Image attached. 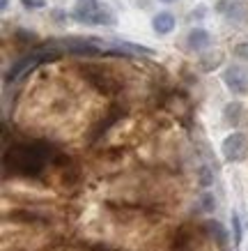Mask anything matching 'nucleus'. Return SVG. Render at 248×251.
<instances>
[{
	"instance_id": "nucleus-15",
	"label": "nucleus",
	"mask_w": 248,
	"mask_h": 251,
	"mask_svg": "<svg viewBox=\"0 0 248 251\" xmlns=\"http://www.w3.org/2000/svg\"><path fill=\"white\" fill-rule=\"evenodd\" d=\"M19 2H21L23 9H28V12H37V9L46 7V2H48V0H19Z\"/></svg>"
},
{
	"instance_id": "nucleus-11",
	"label": "nucleus",
	"mask_w": 248,
	"mask_h": 251,
	"mask_svg": "<svg viewBox=\"0 0 248 251\" xmlns=\"http://www.w3.org/2000/svg\"><path fill=\"white\" fill-rule=\"evenodd\" d=\"M115 23H117L115 21V14L108 7H101L94 14V19H92V25H115Z\"/></svg>"
},
{
	"instance_id": "nucleus-16",
	"label": "nucleus",
	"mask_w": 248,
	"mask_h": 251,
	"mask_svg": "<svg viewBox=\"0 0 248 251\" xmlns=\"http://www.w3.org/2000/svg\"><path fill=\"white\" fill-rule=\"evenodd\" d=\"M204 14H207V7H203V5H200V7H196V9H191V12H188V21H203L204 19Z\"/></svg>"
},
{
	"instance_id": "nucleus-1",
	"label": "nucleus",
	"mask_w": 248,
	"mask_h": 251,
	"mask_svg": "<svg viewBox=\"0 0 248 251\" xmlns=\"http://www.w3.org/2000/svg\"><path fill=\"white\" fill-rule=\"evenodd\" d=\"M60 51H67L69 55H81V58H92V55H104V49L97 44L99 37H60L53 39Z\"/></svg>"
},
{
	"instance_id": "nucleus-10",
	"label": "nucleus",
	"mask_w": 248,
	"mask_h": 251,
	"mask_svg": "<svg viewBox=\"0 0 248 251\" xmlns=\"http://www.w3.org/2000/svg\"><path fill=\"white\" fill-rule=\"evenodd\" d=\"M115 46H120V49L129 51L131 55H147V58L157 55V51H154V49H150V46H145V44H135V42H129V39H115Z\"/></svg>"
},
{
	"instance_id": "nucleus-4",
	"label": "nucleus",
	"mask_w": 248,
	"mask_h": 251,
	"mask_svg": "<svg viewBox=\"0 0 248 251\" xmlns=\"http://www.w3.org/2000/svg\"><path fill=\"white\" fill-rule=\"evenodd\" d=\"M216 14H223L230 23H244L248 19V5L241 0H218L214 5Z\"/></svg>"
},
{
	"instance_id": "nucleus-13",
	"label": "nucleus",
	"mask_w": 248,
	"mask_h": 251,
	"mask_svg": "<svg viewBox=\"0 0 248 251\" xmlns=\"http://www.w3.org/2000/svg\"><path fill=\"white\" fill-rule=\"evenodd\" d=\"M207 228H209V233L211 235H216V240H218V244H225V240H227V230L223 228V224L221 221H207Z\"/></svg>"
},
{
	"instance_id": "nucleus-19",
	"label": "nucleus",
	"mask_w": 248,
	"mask_h": 251,
	"mask_svg": "<svg viewBox=\"0 0 248 251\" xmlns=\"http://www.w3.org/2000/svg\"><path fill=\"white\" fill-rule=\"evenodd\" d=\"M234 55L241 60H248V42H241V44L234 46Z\"/></svg>"
},
{
	"instance_id": "nucleus-17",
	"label": "nucleus",
	"mask_w": 248,
	"mask_h": 251,
	"mask_svg": "<svg viewBox=\"0 0 248 251\" xmlns=\"http://www.w3.org/2000/svg\"><path fill=\"white\" fill-rule=\"evenodd\" d=\"M69 16H71V14H67L65 9H53V12H51V19H53L55 23H67Z\"/></svg>"
},
{
	"instance_id": "nucleus-9",
	"label": "nucleus",
	"mask_w": 248,
	"mask_h": 251,
	"mask_svg": "<svg viewBox=\"0 0 248 251\" xmlns=\"http://www.w3.org/2000/svg\"><path fill=\"white\" fill-rule=\"evenodd\" d=\"M223 60H225V53H223V51H204V53H200V58H198V67H200V72L209 74V72L221 67Z\"/></svg>"
},
{
	"instance_id": "nucleus-6",
	"label": "nucleus",
	"mask_w": 248,
	"mask_h": 251,
	"mask_svg": "<svg viewBox=\"0 0 248 251\" xmlns=\"http://www.w3.org/2000/svg\"><path fill=\"white\" fill-rule=\"evenodd\" d=\"M214 37H211L209 30H204V28H191L186 35V49L188 51H198V53H204L207 49L211 46Z\"/></svg>"
},
{
	"instance_id": "nucleus-5",
	"label": "nucleus",
	"mask_w": 248,
	"mask_h": 251,
	"mask_svg": "<svg viewBox=\"0 0 248 251\" xmlns=\"http://www.w3.org/2000/svg\"><path fill=\"white\" fill-rule=\"evenodd\" d=\"M99 9H101L99 0H78L74 12H71V19L76 23H81V25H92V19H94Z\"/></svg>"
},
{
	"instance_id": "nucleus-21",
	"label": "nucleus",
	"mask_w": 248,
	"mask_h": 251,
	"mask_svg": "<svg viewBox=\"0 0 248 251\" xmlns=\"http://www.w3.org/2000/svg\"><path fill=\"white\" fill-rule=\"evenodd\" d=\"M158 2H165V5H170V2H175V0H158Z\"/></svg>"
},
{
	"instance_id": "nucleus-20",
	"label": "nucleus",
	"mask_w": 248,
	"mask_h": 251,
	"mask_svg": "<svg viewBox=\"0 0 248 251\" xmlns=\"http://www.w3.org/2000/svg\"><path fill=\"white\" fill-rule=\"evenodd\" d=\"M7 7H9V0H0V9L7 12Z\"/></svg>"
},
{
	"instance_id": "nucleus-2",
	"label": "nucleus",
	"mask_w": 248,
	"mask_h": 251,
	"mask_svg": "<svg viewBox=\"0 0 248 251\" xmlns=\"http://www.w3.org/2000/svg\"><path fill=\"white\" fill-rule=\"evenodd\" d=\"M221 154L225 164H237L244 161L248 154V136L244 131H230L223 141H221Z\"/></svg>"
},
{
	"instance_id": "nucleus-14",
	"label": "nucleus",
	"mask_w": 248,
	"mask_h": 251,
	"mask_svg": "<svg viewBox=\"0 0 248 251\" xmlns=\"http://www.w3.org/2000/svg\"><path fill=\"white\" fill-rule=\"evenodd\" d=\"M200 210H203V212H214V210H216V198H214V194L204 191L203 196H200Z\"/></svg>"
},
{
	"instance_id": "nucleus-8",
	"label": "nucleus",
	"mask_w": 248,
	"mask_h": 251,
	"mask_svg": "<svg viewBox=\"0 0 248 251\" xmlns=\"http://www.w3.org/2000/svg\"><path fill=\"white\" fill-rule=\"evenodd\" d=\"M221 118H223V125L225 127H237L241 122V118H244V104L241 101H227L225 106H223V111H221Z\"/></svg>"
},
{
	"instance_id": "nucleus-22",
	"label": "nucleus",
	"mask_w": 248,
	"mask_h": 251,
	"mask_svg": "<svg viewBox=\"0 0 248 251\" xmlns=\"http://www.w3.org/2000/svg\"><path fill=\"white\" fill-rule=\"evenodd\" d=\"M246 251H248V249H246Z\"/></svg>"
},
{
	"instance_id": "nucleus-3",
	"label": "nucleus",
	"mask_w": 248,
	"mask_h": 251,
	"mask_svg": "<svg viewBox=\"0 0 248 251\" xmlns=\"http://www.w3.org/2000/svg\"><path fill=\"white\" fill-rule=\"evenodd\" d=\"M221 81L237 97L248 95V69L246 67H241V65H227L223 69V74H221Z\"/></svg>"
},
{
	"instance_id": "nucleus-7",
	"label": "nucleus",
	"mask_w": 248,
	"mask_h": 251,
	"mask_svg": "<svg viewBox=\"0 0 248 251\" xmlns=\"http://www.w3.org/2000/svg\"><path fill=\"white\" fill-rule=\"evenodd\" d=\"M175 28H177V19H175L173 12L163 9V12H158V14L152 16V30L157 32V35H161V37L170 35Z\"/></svg>"
},
{
	"instance_id": "nucleus-18",
	"label": "nucleus",
	"mask_w": 248,
	"mask_h": 251,
	"mask_svg": "<svg viewBox=\"0 0 248 251\" xmlns=\"http://www.w3.org/2000/svg\"><path fill=\"white\" fill-rule=\"evenodd\" d=\"M211 182H214V175H211L209 168L204 166L203 171H200V184H203V187H209Z\"/></svg>"
},
{
	"instance_id": "nucleus-12",
	"label": "nucleus",
	"mask_w": 248,
	"mask_h": 251,
	"mask_svg": "<svg viewBox=\"0 0 248 251\" xmlns=\"http://www.w3.org/2000/svg\"><path fill=\"white\" fill-rule=\"evenodd\" d=\"M230 224H232V240H234V247H239V244H241V237H244V226H241L239 212H232V214H230Z\"/></svg>"
}]
</instances>
